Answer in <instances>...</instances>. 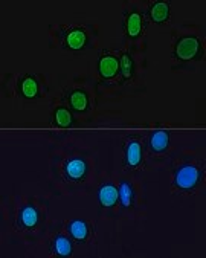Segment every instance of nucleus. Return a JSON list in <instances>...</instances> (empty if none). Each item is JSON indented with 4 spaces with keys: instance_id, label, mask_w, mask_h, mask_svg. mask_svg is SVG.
<instances>
[{
    "instance_id": "nucleus-1",
    "label": "nucleus",
    "mask_w": 206,
    "mask_h": 258,
    "mask_svg": "<svg viewBox=\"0 0 206 258\" xmlns=\"http://www.w3.org/2000/svg\"><path fill=\"white\" fill-rule=\"evenodd\" d=\"M60 46L69 52H83L92 46V34L87 26L71 25L60 32Z\"/></svg>"
},
{
    "instance_id": "nucleus-2",
    "label": "nucleus",
    "mask_w": 206,
    "mask_h": 258,
    "mask_svg": "<svg viewBox=\"0 0 206 258\" xmlns=\"http://www.w3.org/2000/svg\"><path fill=\"white\" fill-rule=\"evenodd\" d=\"M203 180V168L195 164H185L179 167L173 177V185L180 192L194 191Z\"/></svg>"
},
{
    "instance_id": "nucleus-3",
    "label": "nucleus",
    "mask_w": 206,
    "mask_h": 258,
    "mask_svg": "<svg viewBox=\"0 0 206 258\" xmlns=\"http://www.w3.org/2000/svg\"><path fill=\"white\" fill-rule=\"evenodd\" d=\"M203 43L195 35H183L180 37L173 50V57L179 61H195L203 58Z\"/></svg>"
},
{
    "instance_id": "nucleus-4",
    "label": "nucleus",
    "mask_w": 206,
    "mask_h": 258,
    "mask_svg": "<svg viewBox=\"0 0 206 258\" xmlns=\"http://www.w3.org/2000/svg\"><path fill=\"white\" fill-rule=\"evenodd\" d=\"M44 81L32 74H25L22 77L17 78L16 81V92L20 98L26 99V101H32V99H38L44 95Z\"/></svg>"
},
{
    "instance_id": "nucleus-5",
    "label": "nucleus",
    "mask_w": 206,
    "mask_h": 258,
    "mask_svg": "<svg viewBox=\"0 0 206 258\" xmlns=\"http://www.w3.org/2000/svg\"><path fill=\"white\" fill-rule=\"evenodd\" d=\"M124 32L127 35V38L130 40H138L145 29V20H144V14L139 13L136 8L127 10L124 14Z\"/></svg>"
},
{
    "instance_id": "nucleus-6",
    "label": "nucleus",
    "mask_w": 206,
    "mask_h": 258,
    "mask_svg": "<svg viewBox=\"0 0 206 258\" xmlns=\"http://www.w3.org/2000/svg\"><path fill=\"white\" fill-rule=\"evenodd\" d=\"M142 142L138 136H130L124 144V164L130 170L139 168L142 164Z\"/></svg>"
},
{
    "instance_id": "nucleus-7",
    "label": "nucleus",
    "mask_w": 206,
    "mask_h": 258,
    "mask_svg": "<svg viewBox=\"0 0 206 258\" xmlns=\"http://www.w3.org/2000/svg\"><path fill=\"white\" fill-rule=\"evenodd\" d=\"M98 72L102 80H115L119 74V57L112 52H102L98 60Z\"/></svg>"
},
{
    "instance_id": "nucleus-8",
    "label": "nucleus",
    "mask_w": 206,
    "mask_h": 258,
    "mask_svg": "<svg viewBox=\"0 0 206 258\" xmlns=\"http://www.w3.org/2000/svg\"><path fill=\"white\" fill-rule=\"evenodd\" d=\"M87 170H89V165L87 162L83 159V158H71L64 162V167H63V171H64V177L69 180V182H83L87 176Z\"/></svg>"
},
{
    "instance_id": "nucleus-9",
    "label": "nucleus",
    "mask_w": 206,
    "mask_h": 258,
    "mask_svg": "<svg viewBox=\"0 0 206 258\" xmlns=\"http://www.w3.org/2000/svg\"><path fill=\"white\" fill-rule=\"evenodd\" d=\"M40 223V213L34 205H25L17 214V228L23 231H34Z\"/></svg>"
},
{
    "instance_id": "nucleus-10",
    "label": "nucleus",
    "mask_w": 206,
    "mask_h": 258,
    "mask_svg": "<svg viewBox=\"0 0 206 258\" xmlns=\"http://www.w3.org/2000/svg\"><path fill=\"white\" fill-rule=\"evenodd\" d=\"M67 234L72 240H75L77 243H86L90 237H92V226L81 219H75L72 222H69L67 225Z\"/></svg>"
},
{
    "instance_id": "nucleus-11",
    "label": "nucleus",
    "mask_w": 206,
    "mask_h": 258,
    "mask_svg": "<svg viewBox=\"0 0 206 258\" xmlns=\"http://www.w3.org/2000/svg\"><path fill=\"white\" fill-rule=\"evenodd\" d=\"M170 16H171V7L168 2L158 0V2H153L148 8V17L153 23H156V25L168 23Z\"/></svg>"
},
{
    "instance_id": "nucleus-12",
    "label": "nucleus",
    "mask_w": 206,
    "mask_h": 258,
    "mask_svg": "<svg viewBox=\"0 0 206 258\" xmlns=\"http://www.w3.org/2000/svg\"><path fill=\"white\" fill-rule=\"evenodd\" d=\"M98 202L102 208H113L119 202L118 186L113 183H102L98 188Z\"/></svg>"
},
{
    "instance_id": "nucleus-13",
    "label": "nucleus",
    "mask_w": 206,
    "mask_h": 258,
    "mask_svg": "<svg viewBox=\"0 0 206 258\" xmlns=\"http://www.w3.org/2000/svg\"><path fill=\"white\" fill-rule=\"evenodd\" d=\"M67 102L69 107L78 113H84L90 109V101H89V95L87 92H84L83 89H72L67 93Z\"/></svg>"
},
{
    "instance_id": "nucleus-14",
    "label": "nucleus",
    "mask_w": 206,
    "mask_h": 258,
    "mask_svg": "<svg viewBox=\"0 0 206 258\" xmlns=\"http://www.w3.org/2000/svg\"><path fill=\"white\" fill-rule=\"evenodd\" d=\"M148 147L153 153H164L170 147V130L159 128L153 132L148 139Z\"/></svg>"
},
{
    "instance_id": "nucleus-15",
    "label": "nucleus",
    "mask_w": 206,
    "mask_h": 258,
    "mask_svg": "<svg viewBox=\"0 0 206 258\" xmlns=\"http://www.w3.org/2000/svg\"><path fill=\"white\" fill-rule=\"evenodd\" d=\"M50 252L57 256H71L74 252L72 240L66 235H57L50 241Z\"/></svg>"
},
{
    "instance_id": "nucleus-16",
    "label": "nucleus",
    "mask_w": 206,
    "mask_h": 258,
    "mask_svg": "<svg viewBox=\"0 0 206 258\" xmlns=\"http://www.w3.org/2000/svg\"><path fill=\"white\" fill-rule=\"evenodd\" d=\"M75 124V119L67 107H57L52 113V125L60 128H69Z\"/></svg>"
},
{
    "instance_id": "nucleus-17",
    "label": "nucleus",
    "mask_w": 206,
    "mask_h": 258,
    "mask_svg": "<svg viewBox=\"0 0 206 258\" xmlns=\"http://www.w3.org/2000/svg\"><path fill=\"white\" fill-rule=\"evenodd\" d=\"M118 194H119V202L122 203V206L125 208H131L133 203H134V189L133 186L122 180L119 185H118Z\"/></svg>"
},
{
    "instance_id": "nucleus-18",
    "label": "nucleus",
    "mask_w": 206,
    "mask_h": 258,
    "mask_svg": "<svg viewBox=\"0 0 206 258\" xmlns=\"http://www.w3.org/2000/svg\"><path fill=\"white\" fill-rule=\"evenodd\" d=\"M119 74L122 75L124 81H128L133 78L134 74V61L131 58V55L128 52L122 54V57H119Z\"/></svg>"
}]
</instances>
